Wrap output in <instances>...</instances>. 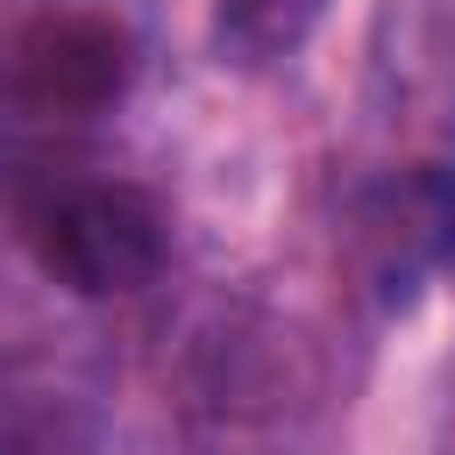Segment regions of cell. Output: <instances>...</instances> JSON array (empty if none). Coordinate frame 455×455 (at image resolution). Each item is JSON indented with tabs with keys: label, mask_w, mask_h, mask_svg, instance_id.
Here are the masks:
<instances>
[{
	"label": "cell",
	"mask_w": 455,
	"mask_h": 455,
	"mask_svg": "<svg viewBox=\"0 0 455 455\" xmlns=\"http://www.w3.org/2000/svg\"><path fill=\"white\" fill-rule=\"evenodd\" d=\"M14 235L36 270L78 299H121L164 263V213L142 185L78 164H36L14 185Z\"/></svg>",
	"instance_id": "6da1fadb"
},
{
	"label": "cell",
	"mask_w": 455,
	"mask_h": 455,
	"mask_svg": "<svg viewBox=\"0 0 455 455\" xmlns=\"http://www.w3.org/2000/svg\"><path fill=\"white\" fill-rule=\"evenodd\" d=\"M135 71V36L100 0H36L0 21V114L21 128L100 121Z\"/></svg>",
	"instance_id": "7a4b0ae2"
},
{
	"label": "cell",
	"mask_w": 455,
	"mask_h": 455,
	"mask_svg": "<svg viewBox=\"0 0 455 455\" xmlns=\"http://www.w3.org/2000/svg\"><path fill=\"white\" fill-rule=\"evenodd\" d=\"M348 256L384 313H405L455 256V164L412 156L384 164L348 199Z\"/></svg>",
	"instance_id": "3957f363"
},
{
	"label": "cell",
	"mask_w": 455,
	"mask_h": 455,
	"mask_svg": "<svg viewBox=\"0 0 455 455\" xmlns=\"http://www.w3.org/2000/svg\"><path fill=\"white\" fill-rule=\"evenodd\" d=\"M327 0H213V50L228 64H284L320 28Z\"/></svg>",
	"instance_id": "277c9868"
}]
</instances>
